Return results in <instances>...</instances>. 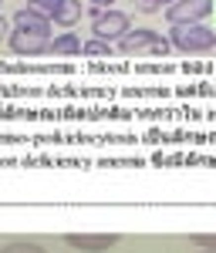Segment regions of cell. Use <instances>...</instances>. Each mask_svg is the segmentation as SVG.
<instances>
[{
	"label": "cell",
	"instance_id": "obj_1",
	"mask_svg": "<svg viewBox=\"0 0 216 253\" xmlns=\"http://www.w3.org/2000/svg\"><path fill=\"white\" fill-rule=\"evenodd\" d=\"M166 38L182 54H213L216 51V31L206 24H176V27H169Z\"/></svg>",
	"mask_w": 216,
	"mask_h": 253
},
{
	"label": "cell",
	"instance_id": "obj_2",
	"mask_svg": "<svg viewBox=\"0 0 216 253\" xmlns=\"http://www.w3.org/2000/svg\"><path fill=\"white\" fill-rule=\"evenodd\" d=\"M118 54H129V58H135V54H149V58H166L169 51H173V44L166 34H159L152 27H132L125 38L115 44Z\"/></svg>",
	"mask_w": 216,
	"mask_h": 253
},
{
	"label": "cell",
	"instance_id": "obj_3",
	"mask_svg": "<svg viewBox=\"0 0 216 253\" xmlns=\"http://www.w3.org/2000/svg\"><path fill=\"white\" fill-rule=\"evenodd\" d=\"M132 31V17L125 14V10H115V7H108V10H98V7H91V34L101 41H122L125 34Z\"/></svg>",
	"mask_w": 216,
	"mask_h": 253
},
{
	"label": "cell",
	"instance_id": "obj_4",
	"mask_svg": "<svg viewBox=\"0 0 216 253\" xmlns=\"http://www.w3.org/2000/svg\"><path fill=\"white\" fill-rule=\"evenodd\" d=\"M216 0H176L173 7H166V24L176 27V24H206V17L213 14Z\"/></svg>",
	"mask_w": 216,
	"mask_h": 253
},
{
	"label": "cell",
	"instance_id": "obj_5",
	"mask_svg": "<svg viewBox=\"0 0 216 253\" xmlns=\"http://www.w3.org/2000/svg\"><path fill=\"white\" fill-rule=\"evenodd\" d=\"M7 47L17 58H41V54H51V38H41V34H31V31L14 27L10 38H7Z\"/></svg>",
	"mask_w": 216,
	"mask_h": 253
},
{
	"label": "cell",
	"instance_id": "obj_6",
	"mask_svg": "<svg viewBox=\"0 0 216 253\" xmlns=\"http://www.w3.org/2000/svg\"><path fill=\"white\" fill-rule=\"evenodd\" d=\"M64 243L78 253H105L118 243V236L115 233H68Z\"/></svg>",
	"mask_w": 216,
	"mask_h": 253
},
{
	"label": "cell",
	"instance_id": "obj_7",
	"mask_svg": "<svg viewBox=\"0 0 216 253\" xmlns=\"http://www.w3.org/2000/svg\"><path fill=\"white\" fill-rule=\"evenodd\" d=\"M14 27L20 31H31V34H41V38H51V17L47 14H41L38 7H20L17 14H14Z\"/></svg>",
	"mask_w": 216,
	"mask_h": 253
},
{
	"label": "cell",
	"instance_id": "obj_8",
	"mask_svg": "<svg viewBox=\"0 0 216 253\" xmlns=\"http://www.w3.org/2000/svg\"><path fill=\"white\" fill-rule=\"evenodd\" d=\"M81 0H61L58 3V10L51 14V24H58V27H64V31H71L75 24L81 20Z\"/></svg>",
	"mask_w": 216,
	"mask_h": 253
},
{
	"label": "cell",
	"instance_id": "obj_9",
	"mask_svg": "<svg viewBox=\"0 0 216 253\" xmlns=\"http://www.w3.org/2000/svg\"><path fill=\"white\" fill-rule=\"evenodd\" d=\"M81 51H85V41L78 34H71V31H64V34H58L51 41V54H58V58H75Z\"/></svg>",
	"mask_w": 216,
	"mask_h": 253
},
{
	"label": "cell",
	"instance_id": "obj_10",
	"mask_svg": "<svg viewBox=\"0 0 216 253\" xmlns=\"http://www.w3.org/2000/svg\"><path fill=\"white\" fill-rule=\"evenodd\" d=\"M81 54H88V58H112L115 54V44L112 41H101V38H91V41H85V51Z\"/></svg>",
	"mask_w": 216,
	"mask_h": 253
},
{
	"label": "cell",
	"instance_id": "obj_11",
	"mask_svg": "<svg viewBox=\"0 0 216 253\" xmlns=\"http://www.w3.org/2000/svg\"><path fill=\"white\" fill-rule=\"evenodd\" d=\"M0 253H47V250L34 240H10V243L0 247Z\"/></svg>",
	"mask_w": 216,
	"mask_h": 253
},
{
	"label": "cell",
	"instance_id": "obj_12",
	"mask_svg": "<svg viewBox=\"0 0 216 253\" xmlns=\"http://www.w3.org/2000/svg\"><path fill=\"white\" fill-rule=\"evenodd\" d=\"M189 240H193V247H199V250L216 253V233H193Z\"/></svg>",
	"mask_w": 216,
	"mask_h": 253
},
{
	"label": "cell",
	"instance_id": "obj_13",
	"mask_svg": "<svg viewBox=\"0 0 216 253\" xmlns=\"http://www.w3.org/2000/svg\"><path fill=\"white\" fill-rule=\"evenodd\" d=\"M58 3H61V0H31L27 7H38L41 14H47V17H51V14L58 10Z\"/></svg>",
	"mask_w": 216,
	"mask_h": 253
},
{
	"label": "cell",
	"instance_id": "obj_14",
	"mask_svg": "<svg viewBox=\"0 0 216 253\" xmlns=\"http://www.w3.org/2000/svg\"><path fill=\"white\" fill-rule=\"evenodd\" d=\"M135 7L142 10V14H159V7H156V3H149V0H135Z\"/></svg>",
	"mask_w": 216,
	"mask_h": 253
},
{
	"label": "cell",
	"instance_id": "obj_15",
	"mask_svg": "<svg viewBox=\"0 0 216 253\" xmlns=\"http://www.w3.org/2000/svg\"><path fill=\"white\" fill-rule=\"evenodd\" d=\"M88 3H91V7H98V10H108L115 0H88Z\"/></svg>",
	"mask_w": 216,
	"mask_h": 253
},
{
	"label": "cell",
	"instance_id": "obj_16",
	"mask_svg": "<svg viewBox=\"0 0 216 253\" xmlns=\"http://www.w3.org/2000/svg\"><path fill=\"white\" fill-rule=\"evenodd\" d=\"M10 38V31H7V20H3V14H0V41Z\"/></svg>",
	"mask_w": 216,
	"mask_h": 253
},
{
	"label": "cell",
	"instance_id": "obj_17",
	"mask_svg": "<svg viewBox=\"0 0 216 253\" xmlns=\"http://www.w3.org/2000/svg\"><path fill=\"white\" fill-rule=\"evenodd\" d=\"M149 3H156L159 10H166V7H173V3H176V0H149Z\"/></svg>",
	"mask_w": 216,
	"mask_h": 253
},
{
	"label": "cell",
	"instance_id": "obj_18",
	"mask_svg": "<svg viewBox=\"0 0 216 253\" xmlns=\"http://www.w3.org/2000/svg\"><path fill=\"white\" fill-rule=\"evenodd\" d=\"M199 253H210V250H199Z\"/></svg>",
	"mask_w": 216,
	"mask_h": 253
},
{
	"label": "cell",
	"instance_id": "obj_19",
	"mask_svg": "<svg viewBox=\"0 0 216 253\" xmlns=\"http://www.w3.org/2000/svg\"><path fill=\"white\" fill-rule=\"evenodd\" d=\"M27 3H31V0H27Z\"/></svg>",
	"mask_w": 216,
	"mask_h": 253
}]
</instances>
